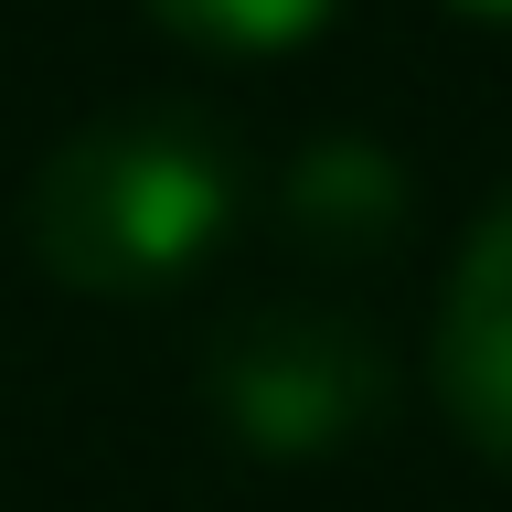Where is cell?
<instances>
[{
    "label": "cell",
    "instance_id": "2",
    "mask_svg": "<svg viewBox=\"0 0 512 512\" xmlns=\"http://www.w3.org/2000/svg\"><path fill=\"white\" fill-rule=\"evenodd\" d=\"M203 395L246 448L267 459H320V448L363 438L395 406V363L352 310L320 299H267V310L224 320L203 352Z\"/></svg>",
    "mask_w": 512,
    "mask_h": 512
},
{
    "label": "cell",
    "instance_id": "6",
    "mask_svg": "<svg viewBox=\"0 0 512 512\" xmlns=\"http://www.w3.org/2000/svg\"><path fill=\"white\" fill-rule=\"evenodd\" d=\"M459 11H480V22H512V0H459Z\"/></svg>",
    "mask_w": 512,
    "mask_h": 512
},
{
    "label": "cell",
    "instance_id": "3",
    "mask_svg": "<svg viewBox=\"0 0 512 512\" xmlns=\"http://www.w3.org/2000/svg\"><path fill=\"white\" fill-rule=\"evenodd\" d=\"M438 395L470 448L512 459V182L459 235V267L438 299Z\"/></svg>",
    "mask_w": 512,
    "mask_h": 512
},
{
    "label": "cell",
    "instance_id": "5",
    "mask_svg": "<svg viewBox=\"0 0 512 512\" xmlns=\"http://www.w3.org/2000/svg\"><path fill=\"white\" fill-rule=\"evenodd\" d=\"M342 0H150V22H171L182 43H214V54H278V43H310Z\"/></svg>",
    "mask_w": 512,
    "mask_h": 512
},
{
    "label": "cell",
    "instance_id": "4",
    "mask_svg": "<svg viewBox=\"0 0 512 512\" xmlns=\"http://www.w3.org/2000/svg\"><path fill=\"white\" fill-rule=\"evenodd\" d=\"M278 224L310 256H384L406 224V171L374 139H310L278 182Z\"/></svg>",
    "mask_w": 512,
    "mask_h": 512
},
{
    "label": "cell",
    "instance_id": "1",
    "mask_svg": "<svg viewBox=\"0 0 512 512\" xmlns=\"http://www.w3.org/2000/svg\"><path fill=\"white\" fill-rule=\"evenodd\" d=\"M235 150L224 128L203 118H96L75 139L43 150L32 171V256L54 267L64 288H96V299H150L182 267L214 256V235L235 224Z\"/></svg>",
    "mask_w": 512,
    "mask_h": 512
}]
</instances>
